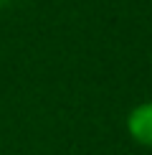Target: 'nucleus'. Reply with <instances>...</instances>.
<instances>
[{
	"instance_id": "obj_1",
	"label": "nucleus",
	"mask_w": 152,
	"mask_h": 155,
	"mask_svg": "<svg viewBox=\"0 0 152 155\" xmlns=\"http://www.w3.org/2000/svg\"><path fill=\"white\" fill-rule=\"evenodd\" d=\"M127 132L142 147H152V99L139 102L137 107L129 109L127 114Z\"/></svg>"
}]
</instances>
